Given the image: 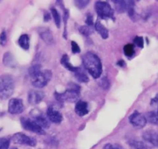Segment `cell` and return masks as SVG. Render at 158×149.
<instances>
[{
	"label": "cell",
	"instance_id": "obj_1",
	"mask_svg": "<svg viewBox=\"0 0 158 149\" xmlns=\"http://www.w3.org/2000/svg\"><path fill=\"white\" fill-rule=\"evenodd\" d=\"M83 63L88 72L94 79H98L102 72V65L101 60L95 54L87 52L83 56Z\"/></svg>",
	"mask_w": 158,
	"mask_h": 149
},
{
	"label": "cell",
	"instance_id": "obj_2",
	"mask_svg": "<svg viewBox=\"0 0 158 149\" xmlns=\"http://www.w3.org/2000/svg\"><path fill=\"white\" fill-rule=\"evenodd\" d=\"M55 98L59 102L77 103L80 99V87L74 83H70L68 89L64 92H55Z\"/></svg>",
	"mask_w": 158,
	"mask_h": 149
},
{
	"label": "cell",
	"instance_id": "obj_3",
	"mask_svg": "<svg viewBox=\"0 0 158 149\" xmlns=\"http://www.w3.org/2000/svg\"><path fill=\"white\" fill-rule=\"evenodd\" d=\"M14 79L11 75L2 74L0 76V99L6 100L14 92Z\"/></svg>",
	"mask_w": 158,
	"mask_h": 149
},
{
	"label": "cell",
	"instance_id": "obj_4",
	"mask_svg": "<svg viewBox=\"0 0 158 149\" xmlns=\"http://www.w3.org/2000/svg\"><path fill=\"white\" fill-rule=\"evenodd\" d=\"M52 78V72L50 70H42L40 72L31 77V83L36 88H43L48 85Z\"/></svg>",
	"mask_w": 158,
	"mask_h": 149
},
{
	"label": "cell",
	"instance_id": "obj_5",
	"mask_svg": "<svg viewBox=\"0 0 158 149\" xmlns=\"http://www.w3.org/2000/svg\"><path fill=\"white\" fill-rule=\"evenodd\" d=\"M95 10L98 16L102 19H113L114 11L107 2L98 1L95 2Z\"/></svg>",
	"mask_w": 158,
	"mask_h": 149
},
{
	"label": "cell",
	"instance_id": "obj_6",
	"mask_svg": "<svg viewBox=\"0 0 158 149\" xmlns=\"http://www.w3.org/2000/svg\"><path fill=\"white\" fill-rule=\"evenodd\" d=\"M22 127L25 130L33 132V133L38 134H45V131L42 127H40L33 119L27 117H22L20 120Z\"/></svg>",
	"mask_w": 158,
	"mask_h": 149
},
{
	"label": "cell",
	"instance_id": "obj_7",
	"mask_svg": "<svg viewBox=\"0 0 158 149\" xmlns=\"http://www.w3.org/2000/svg\"><path fill=\"white\" fill-rule=\"evenodd\" d=\"M12 141L15 144H24L33 147L36 144V140L31 137L27 136L23 133H16L12 137Z\"/></svg>",
	"mask_w": 158,
	"mask_h": 149
},
{
	"label": "cell",
	"instance_id": "obj_8",
	"mask_svg": "<svg viewBox=\"0 0 158 149\" xmlns=\"http://www.w3.org/2000/svg\"><path fill=\"white\" fill-rule=\"evenodd\" d=\"M130 124L138 128H143L147 124V120L144 115L141 114L138 111H135L129 117Z\"/></svg>",
	"mask_w": 158,
	"mask_h": 149
},
{
	"label": "cell",
	"instance_id": "obj_9",
	"mask_svg": "<svg viewBox=\"0 0 158 149\" xmlns=\"http://www.w3.org/2000/svg\"><path fill=\"white\" fill-rule=\"evenodd\" d=\"M23 103L20 99L13 98L9 102L8 110L11 114H19L23 111Z\"/></svg>",
	"mask_w": 158,
	"mask_h": 149
},
{
	"label": "cell",
	"instance_id": "obj_10",
	"mask_svg": "<svg viewBox=\"0 0 158 149\" xmlns=\"http://www.w3.org/2000/svg\"><path fill=\"white\" fill-rule=\"evenodd\" d=\"M33 115V117L32 119L38 124L40 127H42L43 129H48L50 127V121L48 118V117L44 116L43 113H32Z\"/></svg>",
	"mask_w": 158,
	"mask_h": 149
},
{
	"label": "cell",
	"instance_id": "obj_11",
	"mask_svg": "<svg viewBox=\"0 0 158 149\" xmlns=\"http://www.w3.org/2000/svg\"><path fill=\"white\" fill-rule=\"evenodd\" d=\"M44 92L39 90H30L28 92V102L31 105H36L43 101Z\"/></svg>",
	"mask_w": 158,
	"mask_h": 149
},
{
	"label": "cell",
	"instance_id": "obj_12",
	"mask_svg": "<svg viewBox=\"0 0 158 149\" xmlns=\"http://www.w3.org/2000/svg\"><path fill=\"white\" fill-rule=\"evenodd\" d=\"M47 117L51 122L54 124H60L63 120L61 113L52 106H50L47 110Z\"/></svg>",
	"mask_w": 158,
	"mask_h": 149
},
{
	"label": "cell",
	"instance_id": "obj_13",
	"mask_svg": "<svg viewBox=\"0 0 158 149\" xmlns=\"http://www.w3.org/2000/svg\"><path fill=\"white\" fill-rule=\"evenodd\" d=\"M38 33H39L40 38L48 45H51L54 44V36H53L52 33L48 30V28L45 27H41V28L38 29Z\"/></svg>",
	"mask_w": 158,
	"mask_h": 149
},
{
	"label": "cell",
	"instance_id": "obj_14",
	"mask_svg": "<svg viewBox=\"0 0 158 149\" xmlns=\"http://www.w3.org/2000/svg\"><path fill=\"white\" fill-rule=\"evenodd\" d=\"M143 138L144 141L153 144L155 147H158V134L153 130H146L143 134Z\"/></svg>",
	"mask_w": 158,
	"mask_h": 149
},
{
	"label": "cell",
	"instance_id": "obj_15",
	"mask_svg": "<svg viewBox=\"0 0 158 149\" xmlns=\"http://www.w3.org/2000/svg\"><path fill=\"white\" fill-rule=\"evenodd\" d=\"M89 105L86 102L79 100L75 106V113L78 116L84 117L89 113Z\"/></svg>",
	"mask_w": 158,
	"mask_h": 149
},
{
	"label": "cell",
	"instance_id": "obj_16",
	"mask_svg": "<svg viewBox=\"0 0 158 149\" xmlns=\"http://www.w3.org/2000/svg\"><path fill=\"white\" fill-rule=\"evenodd\" d=\"M95 30L98 32L100 34V36H102V39H107L109 37V31H108L107 29L102 25L101 22L99 20H97L95 23Z\"/></svg>",
	"mask_w": 158,
	"mask_h": 149
},
{
	"label": "cell",
	"instance_id": "obj_17",
	"mask_svg": "<svg viewBox=\"0 0 158 149\" xmlns=\"http://www.w3.org/2000/svg\"><path fill=\"white\" fill-rule=\"evenodd\" d=\"M60 63L61 65L64 67L66 69L69 70V71H73V72H75L77 70V67H74V65H72L70 62V59L69 57H68L67 54H64V55L62 56L61 59H60Z\"/></svg>",
	"mask_w": 158,
	"mask_h": 149
},
{
	"label": "cell",
	"instance_id": "obj_18",
	"mask_svg": "<svg viewBox=\"0 0 158 149\" xmlns=\"http://www.w3.org/2000/svg\"><path fill=\"white\" fill-rule=\"evenodd\" d=\"M3 64L6 67L14 68L16 66V62H15L14 57L10 52H6L3 55Z\"/></svg>",
	"mask_w": 158,
	"mask_h": 149
},
{
	"label": "cell",
	"instance_id": "obj_19",
	"mask_svg": "<svg viewBox=\"0 0 158 149\" xmlns=\"http://www.w3.org/2000/svg\"><path fill=\"white\" fill-rule=\"evenodd\" d=\"M74 74H75L76 79L78 82H80V83H85L89 82V77H88L86 73L84 71V70L81 69V68H77V70L74 72Z\"/></svg>",
	"mask_w": 158,
	"mask_h": 149
},
{
	"label": "cell",
	"instance_id": "obj_20",
	"mask_svg": "<svg viewBox=\"0 0 158 149\" xmlns=\"http://www.w3.org/2000/svg\"><path fill=\"white\" fill-rule=\"evenodd\" d=\"M19 45L24 50H28L30 48V39H29V36L27 34H23L21 35L20 37L18 40Z\"/></svg>",
	"mask_w": 158,
	"mask_h": 149
},
{
	"label": "cell",
	"instance_id": "obj_21",
	"mask_svg": "<svg viewBox=\"0 0 158 149\" xmlns=\"http://www.w3.org/2000/svg\"><path fill=\"white\" fill-rule=\"evenodd\" d=\"M146 120L149 123L155 125H158V116L157 113H156L153 111H150L148 113H146Z\"/></svg>",
	"mask_w": 158,
	"mask_h": 149
},
{
	"label": "cell",
	"instance_id": "obj_22",
	"mask_svg": "<svg viewBox=\"0 0 158 149\" xmlns=\"http://www.w3.org/2000/svg\"><path fill=\"white\" fill-rule=\"evenodd\" d=\"M129 144L132 147L135 149H150V147L145 143L140 141H137V140H132Z\"/></svg>",
	"mask_w": 158,
	"mask_h": 149
},
{
	"label": "cell",
	"instance_id": "obj_23",
	"mask_svg": "<svg viewBox=\"0 0 158 149\" xmlns=\"http://www.w3.org/2000/svg\"><path fill=\"white\" fill-rule=\"evenodd\" d=\"M115 10L118 13H122L127 10V2L125 1H114Z\"/></svg>",
	"mask_w": 158,
	"mask_h": 149
},
{
	"label": "cell",
	"instance_id": "obj_24",
	"mask_svg": "<svg viewBox=\"0 0 158 149\" xmlns=\"http://www.w3.org/2000/svg\"><path fill=\"white\" fill-rule=\"evenodd\" d=\"M41 68L42 66L40 65H39V64H36V65L30 67V69H29V74H30V78L36 75V74H37L39 72H40L42 71Z\"/></svg>",
	"mask_w": 158,
	"mask_h": 149
},
{
	"label": "cell",
	"instance_id": "obj_25",
	"mask_svg": "<svg viewBox=\"0 0 158 149\" xmlns=\"http://www.w3.org/2000/svg\"><path fill=\"white\" fill-rule=\"evenodd\" d=\"M79 32L81 33L82 35L85 36H89L93 33V30H92V27H89V26L85 25L79 28Z\"/></svg>",
	"mask_w": 158,
	"mask_h": 149
},
{
	"label": "cell",
	"instance_id": "obj_26",
	"mask_svg": "<svg viewBox=\"0 0 158 149\" xmlns=\"http://www.w3.org/2000/svg\"><path fill=\"white\" fill-rule=\"evenodd\" d=\"M51 13H52V16H53V18H54V22H55L56 25H57V28H59V27H60V14H59V13L57 12V10H56L55 8H51Z\"/></svg>",
	"mask_w": 158,
	"mask_h": 149
},
{
	"label": "cell",
	"instance_id": "obj_27",
	"mask_svg": "<svg viewBox=\"0 0 158 149\" xmlns=\"http://www.w3.org/2000/svg\"><path fill=\"white\" fill-rule=\"evenodd\" d=\"M124 54L127 57H132L134 54V48L133 45H127L123 48Z\"/></svg>",
	"mask_w": 158,
	"mask_h": 149
},
{
	"label": "cell",
	"instance_id": "obj_28",
	"mask_svg": "<svg viewBox=\"0 0 158 149\" xmlns=\"http://www.w3.org/2000/svg\"><path fill=\"white\" fill-rule=\"evenodd\" d=\"M10 141L6 138H3L0 139V149H9Z\"/></svg>",
	"mask_w": 158,
	"mask_h": 149
},
{
	"label": "cell",
	"instance_id": "obj_29",
	"mask_svg": "<svg viewBox=\"0 0 158 149\" xmlns=\"http://www.w3.org/2000/svg\"><path fill=\"white\" fill-rule=\"evenodd\" d=\"M74 3L79 9H83L86 7V6L89 3V1L88 0H76Z\"/></svg>",
	"mask_w": 158,
	"mask_h": 149
},
{
	"label": "cell",
	"instance_id": "obj_30",
	"mask_svg": "<svg viewBox=\"0 0 158 149\" xmlns=\"http://www.w3.org/2000/svg\"><path fill=\"white\" fill-rule=\"evenodd\" d=\"M6 42H7L6 32L5 30H3L2 33H0V45H2V46H5Z\"/></svg>",
	"mask_w": 158,
	"mask_h": 149
},
{
	"label": "cell",
	"instance_id": "obj_31",
	"mask_svg": "<svg viewBox=\"0 0 158 149\" xmlns=\"http://www.w3.org/2000/svg\"><path fill=\"white\" fill-rule=\"evenodd\" d=\"M133 41H134V44L137 47H139V48H143L144 41L142 36H136V37L134 38V40H133Z\"/></svg>",
	"mask_w": 158,
	"mask_h": 149
},
{
	"label": "cell",
	"instance_id": "obj_32",
	"mask_svg": "<svg viewBox=\"0 0 158 149\" xmlns=\"http://www.w3.org/2000/svg\"><path fill=\"white\" fill-rule=\"evenodd\" d=\"M100 86L104 89H109V81L106 77H104V78H102L101 80H100Z\"/></svg>",
	"mask_w": 158,
	"mask_h": 149
},
{
	"label": "cell",
	"instance_id": "obj_33",
	"mask_svg": "<svg viewBox=\"0 0 158 149\" xmlns=\"http://www.w3.org/2000/svg\"><path fill=\"white\" fill-rule=\"evenodd\" d=\"M71 51L74 54H77V53H79L81 51L80 47L75 41H71Z\"/></svg>",
	"mask_w": 158,
	"mask_h": 149
},
{
	"label": "cell",
	"instance_id": "obj_34",
	"mask_svg": "<svg viewBox=\"0 0 158 149\" xmlns=\"http://www.w3.org/2000/svg\"><path fill=\"white\" fill-rule=\"evenodd\" d=\"M103 149H124L123 147H121L120 145L118 144H107L105 145L104 148Z\"/></svg>",
	"mask_w": 158,
	"mask_h": 149
},
{
	"label": "cell",
	"instance_id": "obj_35",
	"mask_svg": "<svg viewBox=\"0 0 158 149\" xmlns=\"http://www.w3.org/2000/svg\"><path fill=\"white\" fill-rule=\"evenodd\" d=\"M86 24L87 26H89V27H92L93 25V17L91 14L87 15V19H86Z\"/></svg>",
	"mask_w": 158,
	"mask_h": 149
},
{
	"label": "cell",
	"instance_id": "obj_36",
	"mask_svg": "<svg viewBox=\"0 0 158 149\" xmlns=\"http://www.w3.org/2000/svg\"><path fill=\"white\" fill-rule=\"evenodd\" d=\"M50 19H51V16H50L49 13H44V21L45 22H48V21H49Z\"/></svg>",
	"mask_w": 158,
	"mask_h": 149
},
{
	"label": "cell",
	"instance_id": "obj_37",
	"mask_svg": "<svg viewBox=\"0 0 158 149\" xmlns=\"http://www.w3.org/2000/svg\"><path fill=\"white\" fill-rule=\"evenodd\" d=\"M117 65H118V66H120V67H125L126 66V64H125V62L124 61H119V62H117Z\"/></svg>",
	"mask_w": 158,
	"mask_h": 149
},
{
	"label": "cell",
	"instance_id": "obj_38",
	"mask_svg": "<svg viewBox=\"0 0 158 149\" xmlns=\"http://www.w3.org/2000/svg\"><path fill=\"white\" fill-rule=\"evenodd\" d=\"M156 102H158V94L156 96V97H155L154 99H153V100H152L151 103H156Z\"/></svg>",
	"mask_w": 158,
	"mask_h": 149
},
{
	"label": "cell",
	"instance_id": "obj_39",
	"mask_svg": "<svg viewBox=\"0 0 158 149\" xmlns=\"http://www.w3.org/2000/svg\"><path fill=\"white\" fill-rule=\"evenodd\" d=\"M11 149H17V148H16V147H13V148H11Z\"/></svg>",
	"mask_w": 158,
	"mask_h": 149
},
{
	"label": "cell",
	"instance_id": "obj_40",
	"mask_svg": "<svg viewBox=\"0 0 158 149\" xmlns=\"http://www.w3.org/2000/svg\"><path fill=\"white\" fill-rule=\"evenodd\" d=\"M157 116H158V111H157Z\"/></svg>",
	"mask_w": 158,
	"mask_h": 149
}]
</instances>
